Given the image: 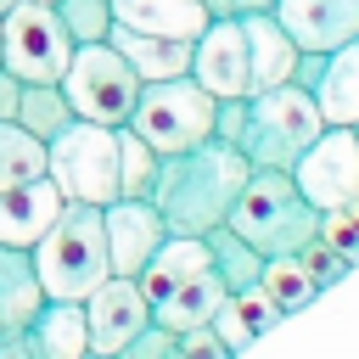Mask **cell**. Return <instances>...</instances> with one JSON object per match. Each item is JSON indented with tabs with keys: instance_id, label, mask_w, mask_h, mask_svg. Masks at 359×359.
<instances>
[{
	"instance_id": "obj_1",
	"label": "cell",
	"mask_w": 359,
	"mask_h": 359,
	"mask_svg": "<svg viewBox=\"0 0 359 359\" xmlns=\"http://www.w3.org/2000/svg\"><path fill=\"white\" fill-rule=\"evenodd\" d=\"M247 180H252V168H247V157L236 146L202 140L196 151H180V157L157 163V180H151L146 202L157 208L168 236H208V230H219L230 219Z\"/></svg>"
},
{
	"instance_id": "obj_2",
	"label": "cell",
	"mask_w": 359,
	"mask_h": 359,
	"mask_svg": "<svg viewBox=\"0 0 359 359\" xmlns=\"http://www.w3.org/2000/svg\"><path fill=\"white\" fill-rule=\"evenodd\" d=\"M320 208L303 202V191L292 185V174L280 168H252V180L241 185L236 208H230V230L264 252V258H286V252H303L309 241H320Z\"/></svg>"
},
{
	"instance_id": "obj_3",
	"label": "cell",
	"mask_w": 359,
	"mask_h": 359,
	"mask_svg": "<svg viewBox=\"0 0 359 359\" xmlns=\"http://www.w3.org/2000/svg\"><path fill=\"white\" fill-rule=\"evenodd\" d=\"M34 252V275L45 286V297H62V303H84L107 275V230H101V208H84V202H67L56 213V224L28 247Z\"/></svg>"
},
{
	"instance_id": "obj_4",
	"label": "cell",
	"mask_w": 359,
	"mask_h": 359,
	"mask_svg": "<svg viewBox=\"0 0 359 359\" xmlns=\"http://www.w3.org/2000/svg\"><path fill=\"white\" fill-rule=\"evenodd\" d=\"M320 129H325V118H320V107H314L309 90H297V84L252 90L241 135H236V151L247 157V168H280V174H292V163L314 146Z\"/></svg>"
},
{
	"instance_id": "obj_5",
	"label": "cell",
	"mask_w": 359,
	"mask_h": 359,
	"mask_svg": "<svg viewBox=\"0 0 359 359\" xmlns=\"http://www.w3.org/2000/svg\"><path fill=\"white\" fill-rule=\"evenodd\" d=\"M213 118H219V101L191 73H180V79L140 84V101L123 129H135L157 157H180V151H196L202 140H213Z\"/></svg>"
},
{
	"instance_id": "obj_6",
	"label": "cell",
	"mask_w": 359,
	"mask_h": 359,
	"mask_svg": "<svg viewBox=\"0 0 359 359\" xmlns=\"http://www.w3.org/2000/svg\"><path fill=\"white\" fill-rule=\"evenodd\" d=\"M45 180L62 191V202H84V208L118 202V129L73 118L45 146Z\"/></svg>"
},
{
	"instance_id": "obj_7",
	"label": "cell",
	"mask_w": 359,
	"mask_h": 359,
	"mask_svg": "<svg viewBox=\"0 0 359 359\" xmlns=\"http://www.w3.org/2000/svg\"><path fill=\"white\" fill-rule=\"evenodd\" d=\"M62 90H67L73 118L107 123V129H123L129 112H135V101H140V79H135V67L112 45H73Z\"/></svg>"
},
{
	"instance_id": "obj_8",
	"label": "cell",
	"mask_w": 359,
	"mask_h": 359,
	"mask_svg": "<svg viewBox=\"0 0 359 359\" xmlns=\"http://www.w3.org/2000/svg\"><path fill=\"white\" fill-rule=\"evenodd\" d=\"M67 62H73V39L45 0H17L0 17V67L6 73L28 79V84H62Z\"/></svg>"
},
{
	"instance_id": "obj_9",
	"label": "cell",
	"mask_w": 359,
	"mask_h": 359,
	"mask_svg": "<svg viewBox=\"0 0 359 359\" xmlns=\"http://www.w3.org/2000/svg\"><path fill=\"white\" fill-rule=\"evenodd\" d=\"M292 185L320 213H331L342 202H359V140H353V129L325 123L314 135V146L292 163Z\"/></svg>"
},
{
	"instance_id": "obj_10",
	"label": "cell",
	"mask_w": 359,
	"mask_h": 359,
	"mask_svg": "<svg viewBox=\"0 0 359 359\" xmlns=\"http://www.w3.org/2000/svg\"><path fill=\"white\" fill-rule=\"evenodd\" d=\"M191 79L213 101H247L252 95V62H247V34L236 17H213L191 39Z\"/></svg>"
},
{
	"instance_id": "obj_11",
	"label": "cell",
	"mask_w": 359,
	"mask_h": 359,
	"mask_svg": "<svg viewBox=\"0 0 359 359\" xmlns=\"http://www.w3.org/2000/svg\"><path fill=\"white\" fill-rule=\"evenodd\" d=\"M84 325H90V353H123L146 325H151V303L140 292V280L129 275H107L90 297H84Z\"/></svg>"
},
{
	"instance_id": "obj_12",
	"label": "cell",
	"mask_w": 359,
	"mask_h": 359,
	"mask_svg": "<svg viewBox=\"0 0 359 359\" xmlns=\"http://www.w3.org/2000/svg\"><path fill=\"white\" fill-rule=\"evenodd\" d=\"M101 230H107V264H112V275H140L146 264H151V252L163 247V219H157V208L151 202H140V196H118V202H107L101 208Z\"/></svg>"
},
{
	"instance_id": "obj_13",
	"label": "cell",
	"mask_w": 359,
	"mask_h": 359,
	"mask_svg": "<svg viewBox=\"0 0 359 359\" xmlns=\"http://www.w3.org/2000/svg\"><path fill=\"white\" fill-rule=\"evenodd\" d=\"M275 22L297 50L331 56L337 45L359 39V0H275Z\"/></svg>"
},
{
	"instance_id": "obj_14",
	"label": "cell",
	"mask_w": 359,
	"mask_h": 359,
	"mask_svg": "<svg viewBox=\"0 0 359 359\" xmlns=\"http://www.w3.org/2000/svg\"><path fill=\"white\" fill-rule=\"evenodd\" d=\"M67 202H62V191L50 185V180H28V185H17V191H0V247H34L50 224H56V213H62Z\"/></svg>"
},
{
	"instance_id": "obj_15",
	"label": "cell",
	"mask_w": 359,
	"mask_h": 359,
	"mask_svg": "<svg viewBox=\"0 0 359 359\" xmlns=\"http://www.w3.org/2000/svg\"><path fill=\"white\" fill-rule=\"evenodd\" d=\"M22 342L34 359H84L90 353V325H84V303H62L45 297L39 314L22 325Z\"/></svg>"
},
{
	"instance_id": "obj_16",
	"label": "cell",
	"mask_w": 359,
	"mask_h": 359,
	"mask_svg": "<svg viewBox=\"0 0 359 359\" xmlns=\"http://www.w3.org/2000/svg\"><path fill=\"white\" fill-rule=\"evenodd\" d=\"M112 22L135 28V34H157V39L191 45L213 17H208L202 0H112Z\"/></svg>"
},
{
	"instance_id": "obj_17",
	"label": "cell",
	"mask_w": 359,
	"mask_h": 359,
	"mask_svg": "<svg viewBox=\"0 0 359 359\" xmlns=\"http://www.w3.org/2000/svg\"><path fill=\"white\" fill-rule=\"evenodd\" d=\"M241 34H247V62H252V90H275V84H292V67H297V45L292 34L275 22V11H252V17H236Z\"/></svg>"
},
{
	"instance_id": "obj_18",
	"label": "cell",
	"mask_w": 359,
	"mask_h": 359,
	"mask_svg": "<svg viewBox=\"0 0 359 359\" xmlns=\"http://www.w3.org/2000/svg\"><path fill=\"white\" fill-rule=\"evenodd\" d=\"M196 269H213V252H208V236H163V247L151 252V264L135 275L146 303H163L174 286H185Z\"/></svg>"
},
{
	"instance_id": "obj_19",
	"label": "cell",
	"mask_w": 359,
	"mask_h": 359,
	"mask_svg": "<svg viewBox=\"0 0 359 359\" xmlns=\"http://www.w3.org/2000/svg\"><path fill=\"white\" fill-rule=\"evenodd\" d=\"M309 95H314V107H320L325 123H342V129L359 123V39L337 45V50L325 56L320 84H314Z\"/></svg>"
},
{
	"instance_id": "obj_20",
	"label": "cell",
	"mask_w": 359,
	"mask_h": 359,
	"mask_svg": "<svg viewBox=\"0 0 359 359\" xmlns=\"http://www.w3.org/2000/svg\"><path fill=\"white\" fill-rule=\"evenodd\" d=\"M107 45L135 67L140 84H157V79H180V73H191V45H180V39H157V34H135V28H118V22H112Z\"/></svg>"
},
{
	"instance_id": "obj_21",
	"label": "cell",
	"mask_w": 359,
	"mask_h": 359,
	"mask_svg": "<svg viewBox=\"0 0 359 359\" xmlns=\"http://www.w3.org/2000/svg\"><path fill=\"white\" fill-rule=\"evenodd\" d=\"M45 303V286L34 275V252L0 247V337H17Z\"/></svg>"
},
{
	"instance_id": "obj_22",
	"label": "cell",
	"mask_w": 359,
	"mask_h": 359,
	"mask_svg": "<svg viewBox=\"0 0 359 359\" xmlns=\"http://www.w3.org/2000/svg\"><path fill=\"white\" fill-rule=\"evenodd\" d=\"M224 297H230V292H224V280H219L213 269H196L185 286H174L163 303H151V320H157L163 331H174V337H180V331L208 325V320H213V309H219Z\"/></svg>"
},
{
	"instance_id": "obj_23",
	"label": "cell",
	"mask_w": 359,
	"mask_h": 359,
	"mask_svg": "<svg viewBox=\"0 0 359 359\" xmlns=\"http://www.w3.org/2000/svg\"><path fill=\"white\" fill-rule=\"evenodd\" d=\"M22 135H34V140H56L67 123H73V107H67V90L62 84H28L22 79V101H17V118H11Z\"/></svg>"
},
{
	"instance_id": "obj_24",
	"label": "cell",
	"mask_w": 359,
	"mask_h": 359,
	"mask_svg": "<svg viewBox=\"0 0 359 359\" xmlns=\"http://www.w3.org/2000/svg\"><path fill=\"white\" fill-rule=\"evenodd\" d=\"M208 252H213V275L224 280V292H230V297L264 280V252H252V247H247L230 224L208 230Z\"/></svg>"
},
{
	"instance_id": "obj_25",
	"label": "cell",
	"mask_w": 359,
	"mask_h": 359,
	"mask_svg": "<svg viewBox=\"0 0 359 359\" xmlns=\"http://www.w3.org/2000/svg\"><path fill=\"white\" fill-rule=\"evenodd\" d=\"M258 286L275 297L280 314H303V309L320 297V286H314V275L303 269L297 252H286V258H264V280H258Z\"/></svg>"
},
{
	"instance_id": "obj_26",
	"label": "cell",
	"mask_w": 359,
	"mask_h": 359,
	"mask_svg": "<svg viewBox=\"0 0 359 359\" xmlns=\"http://www.w3.org/2000/svg\"><path fill=\"white\" fill-rule=\"evenodd\" d=\"M28 180H45V140L22 135L17 123H0V191H17Z\"/></svg>"
},
{
	"instance_id": "obj_27",
	"label": "cell",
	"mask_w": 359,
	"mask_h": 359,
	"mask_svg": "<svg viewBox=\"0 0 359 359\" xmlns=\"http://www.w3.org/2000/svg\"><path fill=\"white\" fill-rule=\"evenodd\" d=\"M157 151L135 135V129H118V196H140L146 202V191H151V180H157Z\"/></svg>"
},
{
	"instance_id": "obj_28",
	"label": "cell",
	"mask_w": 359,
	"mask_h": 359,
	"mask_svg": "<svg viewBox=\"0 0 359 359\" xmlns=\"http://www.w3.org/2000/svg\"><path fill=\"white\" fill-rule=\"evenodd\" d=\"M50 11L73 45H107V34H112V0H56Z\"/></svg>"
},
{
	"instance_id": "obj_29",
	"label": "cell",
	"mask_w": 359,
	"mask_h": 359,
	"mask_svg": "<svg viewBox=\"0 0 359 359\" xmlns=\"http://www.w3.org/2000/svg\"><path fill=\"white\" fill-rule=\"evenodd\" d=\"M320 241H325V247H337L348 264H359V202L331 208V213L320 219Z\"/></svg>"
},
{
	"instance_id": "obj_30",
	"label": "cell",
	"mask_w": 359,
	"mask_h": 359,
	"mask_svg": "<svg viewBox=\"0 0 359 359\" xmlns=\"http://www.w3.org/2000/svg\"><path fill=\"white\" fill-rule=\"evenodd\" d=\"M208 331H213V337H219V342H224V348H230V359H241V353H247V348H252V342H258V337H252V325H247V314H241V303H236V297H224V303H219V309H213V320H208Z\"/></svg>"
},
{
	"instance_id": "obj_31",
	"label": "cell",
	"mask_w": 359,
	"mask_h": 359,
	"mask_svg": "<svg viewBox=\"0 0 359 359\" xmlns=\"http://www.w3.org/2000/svg\"><path fill=\"white\" fill-rule=\"evenodd\" d=\"M297 258H303V269L314 275V286H320V292H325V286H337V280H342V275L353 269V264H348V258H342L337 247H325V241H309V247H303Z\"/></svg>"
},
{
	"instance_id": "obj_32",
	"label": "cell",
	"mask_w": 359,
	"mask_h": 359,
	"mask_svg": "<svg viewBox=\"0 0 359 359\" xmlns=\"http://www.w3.org/2000/svg\"><path fill=\"white\" fill-rule=\"evenodd\" d=\"M236 303H241V314H247V325H252V337H264V331H275L286 314L275 309V297L264 292V286H247V292H236Z\"/></svg>"
},
{
	"instance_id": "obj_33",
	"label": "cell",
	"mask_w": 359,
	"mask_h": 359,
	"mask_svg": "<svg viewBox=\"0 0 359 359\" xmlns=\"http://www.w3.org/2000/svg\"><path fill=\"white\" fill-rule=\"evenodd\" d=\"M168 353H174V331H163V325L151 320V325H146L123 353H112V359H168Z\"/></svg>"
},
{
	"instance_id": "obj_34",
	"label": "cell",
	"mask_w": 359,
	"mask_h": 359,
	"mask_svg": "<svg viewBox=\"0 0 359 359\" xmlns=\"http://www.w3.org/2000/svg\"><path fill=\"white\" fill-rule=\"evenodd\" d=\"M174 348H180L185 359H230V348H224V342H219L208 325H196V331H180V337H174Z\"/></svg>"
},
{
	"instance_id": "obj_35",
	"label": "cell",
	"mask_w": 359,
	"mask_h": 359,
	"mask_svg": "<svg viewBox=\"0 0 359 359\" xmlns=\"http://www.w3.org/2000/svg\"><path fill=\"white\" fill-rule=\"evenodd\" d=\"M208 17H252V11H275V0H202Z\"/></svg>"
},
{
	"instance_id": "obj_36",
	"label": "cell",
	"mask_w": 359,
	"mask_h": 359,
	"mask_svg": "<svg viewBox=\"0 0 359 359\" xmlns=\"http://www.w3.org/2000/svg\"><path fill=\"white\" fill-rule=\"evenodd\" d=\"M17 101H22V79L0 67V123H11V118H17Z\"/></svg>"
},
{
	"instance_id": "obj_37",
	"label": "cell",
	"mask_w": 359,
	"mask_h": 359,
	"mask_svg": "<svg viewBox=\"0 0 359 359\" xmlns=\"http://www.w3.org/2000/svg\"><path fill=\"white\" fill-rule=\"evenodd\" d=\"M0 359H34L28 342H22V331H17V337H0Z\"/></svg>"
},
{
	"instance_id": "obj_38",
	"label": "cell",
	"mask_w": 359,
	"mask_h": 359,
	"mask_svg": "<svg viewBox=\"0 0 359 359\" xmlns=\"http://www.w3.org/2000/svg\"><path fill=\"white\" fill-rule=\"evenodd\" d=\"M11 6H17V0H0V17H6V11H11Z\"/></svg>"
},
{
	"instance_id": "obj_39",
	"label": "cell",
	"mask_w": 359,
	"mask_h": 359,
	"mask_svg": "<svg viewBox=\"0 0 359 359\" xmlns=\"http://www.w3.org/2000/svg\"><path fill=\"white\" fill-rule=\"evenodd\" d=\"M168 359H185V353H180V348H174V353H168Z\"/></svg>"
},
{
	"instance_id": "obj_40",
	"label": "cell",
	"mask_w": 359,
	"mask_h": 359,
	"mask_svg": "<svg viewBox=\"0 0 359 359\" xmlns=\"http://www.w3.org/2000/svg\"><path fill=\"white\" fill-rule=\"evenodd\" d=\"M84 359H107V353H84Z\"/></svg>"
},
{
	"instance_id": "obj_41",
	"label": "cell",
	"mask_w": 359,
	"mask_h": 359,
	"mask_svg": "<svg viewBox=\"0 0 359 359\" xmlns=\"http://www.w3.org/2000/svg\"><path fill=\"white\" fill-rule=\"evenodd\" d=\"M353 140H359V123H353Z\"/></svg>"
},
{
	"instance_id": "obj_42",
	"label": "cell",
	"mask_w": 359,
	"mask_h": 359,
	"mask_svg": "<svg viewBox=\"0 0 359 359\" xmlns=\"http://www.w3.org/2000/svg\"><path fill=\"white\" fill-rule=\"evenodd\" d=\"M45 6H56V0H45Z\"/></svg>"
}]
</instances>
